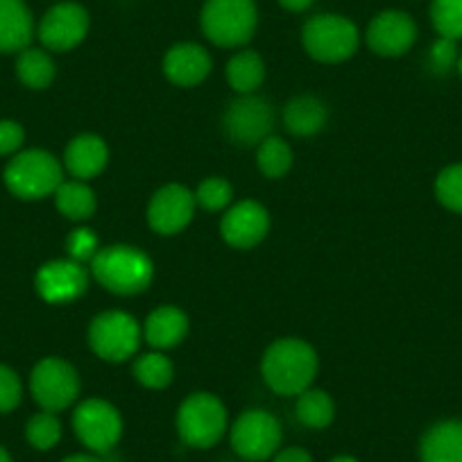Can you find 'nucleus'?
Masks as SVG:
<instances>
[{
  "label": "nucleus",
  "mask_w": 462,
  "mask_h": 462,
  "mask_svg": "<svg viewBox=\"0 0 462 462\" xmlns=\"http://www.w3.org/2000/svg\"><path fill=\"white\" fill-rule=\"evenodd\" d=\"M270 231V213L254 199L234 204L226 208L220 222V234L226 245L236 250H252L259 245Z\"/></svg>",
  "instance_id": "nucleus-15"
},
{
  "label": "nucleus",
  "mask_w": 462,
  "mask_h": 462,
  "mask_svg": "<svg viewBox=\"0 0 462 462\" xmlns=\"http://www.w3.org/2000/svg\"><path fill=\"white\" fill-rule=\"evenodd\" d=\"M328 111L315 96H297L283 109V125L295 136H315L324 130Z\"/></svg>",
  "instance_id": "nucleus-22"
},
{
  "label": "nucleus",
  "mask_w": 462,
  "mask_h": 462,
  "mask_svg": "<svg viewBox=\"0 0 462 462\" xmlns=\"http://www.w3.org/2000/svg\"><path fill=\"white\" fill-rule=\"evenodd\" d=\"M25 438L34 448L48 451L61 439V421L57 420L55 412H39V415L30 417L28 426H25Z\"/></svg>",
  "instance_id": "nucleus-30"
},
{
  "label": "nucleus",
  "mask_w": 462,
  "mask_h": 462,
  "mask_svg": "<svg viewBox=\"0 0 462 462\" xmlns=\"http://www.w3.org/2000/svg\"><path fill=\"white\" fill-rule=\"evenodd\" d=\"M195 193L181 184H168L152 195L148 204V222L162 236L180 234L195 216Z\"/></svg>",
  "instance_id": "nucleus-14"
},
{
  "label": "nucleus",
  "mask_w": 462,
  "mask_h": 462,
  "mask_svg": "<svg viewBox=\"0 0 462 462\" xmlns=\"http://www.w3.org/2000/svg\"><path fill=\"white\" fill-rule=\"evenodd\" d=\"M25 132L16 121H0V157L14 154L23 145Z\"/></svg>",
  "instance_id": "nucleus-36"
},
{
  "label": "nucleus",
  "mask_w": 462,
  "mask_h": 462,
  "mask_svg": "<svg viewBox=\"0 0 462 462\" xmlns=\"http://www.w3.org/2000/svg\"><path fill=\"white\" fill-rule=\"evenodd\" d=\"M61 462H102V460L97 456H93V453H75V456L64 457Z\"/></svg>",
  "instance_id": "nucleus-39"
},
{
  "label": "nucleus",
  "mask_w": 462,
  "mask_h": 462,
  "mask_svg": "<svg viewBox=\"0 0 462 462\" xmlns=\"http://www.w3.org/2000/svg\"><path fill=\"white\" fill-rule=\"evenodd\" d=\"M64 181V166L46 150H25L5 168V186L21 199H42L55 195Z\"/></svg>",
  "instance_id": "nucleus-4"
},
{
  "label": "nucleus",
  "mask_w": 462,
  "mask_h": 462,
  "mask_svg": "<svg viewBox=\"0 0 462 462\" xmlns=\"http://www.w3.org/2000/svg\"><path fill=\"white\" fill-rule=\"evenodd\" d=\"M315 0H279V5L288 12H306Z\"/></svg>",
  "instance_id": "nucleus-38"
},
{
  "label": "nucleus",
  "mask_w": 462,
  "mask_h": 462,
  "mask_svg": "<svg viewBox=\"0 0 462 462\" xmlns=\"http://www.w3.org/2000/svg\"><path fill=\"white\" fill-rule=\"evenodd\" d=\"M435 198L444 208L462 213V163L447 166L435 180Z\"/></svg>",
  "instance_id": "nucleus-31"
},
{
  "label": "nucleus",
  "mask_w": 462,
  "mask_h": 462,
  "mask_svg": "<svg viewBox=\"0 0 462 462\" xmlns=\"http://www.w3.org/2000/svg\"><path fill=\"white\" fill-rule=\"evenodd\" d=\"M256 163L259 171L270 180H279L286 175L292 166V150L279 136H268L263 143H259V152H256Z\"/></svg>",
  "instance_id": "nucleus-28"
},
{
  "label": "nucleus",
  "mask_w": 462,
  "mask_h": 462,
  "mask_svg": "<svg viewBox=\"0 0 462 462\" xmlns=\"http://www.w3.org/2000/svg\"><path fill=\"white\" fill-rule=\"evenodd\" d=\"M177 430L189 447L208 448L222 439L226 430V411L217 397L195 393L177 412Z\"/></svg>",
  "instance_id": "nucleus-7"
},
{
  "label": "nucleus",
  "mask_w": 462,
  "mask_h": 462,
  "mask_svg": "<svg viewBox=\"0 0 462 462\" xmlns=\"http://www.w3.org/2000/svg\"><path fill=\"white\" fill-rule=\"evenodd\" d=\"M199 25L213 46H245L252 42L259 25L256 0H204Z\"/></svg>",
  "instance_id": "nucleus-3"
},
{
  "label": "nucleus",
  "mask_w": 462,
  "mask_h": 462,
  "mask_svg": "<svg viewBox=\"0 0 462 462\" xmlns=\"http://www.w3.org/2000/svg\"><path fill=\"white\" fill-rule=\"evenodd\" d=\"M34 288L48 304H69L87 292V268L73 259L48 261L39 268L37 277H34Z\"/></svg>",
  "instance_id": "nucleus-13"
},
{
  "label": "nucleus",
  "mask_w": 462,
  "mask_h": 462,
  "mask_svg": "<svg viewBox=\"0 0 462 462\" xmlns=\"http://www.w3.org/2000/svg\"><path fill=\"white\" fill-rule=\"evenodd\" d=\"M0 462H12L10 453H7L5 448H3V447H0Z\"/></svg>",
  "instance_id": "nucleus-41"
},
{
  "label": "nucleus",
  "mask_w": 462,
  "mask_h": 462,
  "mask_svg": "<svg viewBox=\"0 0 462 462\" xmlns=\"http://www.w3.org/2000/svg\"><path fill=\"white\" fill-rule=\"evenodd\" d=\"M88 25H91L88 12L79 3L69 0V3L51 7L43 14L37 32L46 51L66 52L78 48L87 39Z\"/></svg>",
  "instance_id": "nucleus-12"
},
{
  "label": "nucleus",
  "mask_w": 462,
  "mask_h": 462,
  "mask_svg": "<svg viewBox=\"0 0 462 462\" xmlns=\"http://www.w3.org/2000/svg\"><path fill=\"white\" fill-rule=\"evenodd\" d=\"M34 37V19L25 0H0V52H21Z\"/></svg>",
  "instance_id": "nucleus-19"
},
{
  "label": "nucleus",
  "mask_w": 462,
  "mask_h": 462,
  "mask_svg": "<svg viewBox=\"0 0 462 462\" xmlns=\"http://www.w3.org/2000/svg\"><path fill=\"white\" fill-rule=\"evenodd\" d=\"M273 462H313V457H310L304 448L291 447V448H283V451H279L277 457H274Z\"/></svg>",
  "instance_id": "nucleus-37"
},
{
  "label": "nucleus",
  "mask_w": 462,
  "mask_h": 462,
  "mask_svg": "<svg viewBox=\"0 0 462 462\" xmlns=\"http://www.w3.org/2000/svg\"><path fill=\"white\" fill-rule=\"evenodd\" d=\"M73 429L84 447L93 453H106L123 435L121 412L105 399H87L73 412Z\"/></svg>",
  "instance_id": "nucleus-11"
},
{
  "label": "nucleus",
  "mask_w": 462,
  "mask_h": 462,
  "mask_svg": "<svg viewBox=\"0 0 462 462\" xmlns=\"http://www.w3.org/2000/svg\"><path fill=\"white\" fill-rule=\"evenodd\" d=\"M282 444V424L268 411H247L231 426V447L252 462L268 460Z\"/></svg>",
  "instance_id": "nucleus-10"
},
{
  "label": "nucleus",
  "mask_w": 462,
  "mask_h": 462,
  "mask_svg": "<svg viewBox=\"0 0 462 462\" xmlns=\"http://www.w3.org/2000/svg\"><path fill=\"white\" fill-rule=\"evenodd\" d=\"M222 127H225L226 139L243 148H252L273 136L270 132L274 127V109L265 97L254 96V93L241 96L226 106Z\"/></svg>",
  "instance_id": "nucleus-8"
},
{
  "label": "nucleus",
  "mask_w": 462,
  "mask_h": 462,
  "mask_svg": "<svg viewBox=\"0 0 462 462\" xmlns=\"http://www.w3.org/2000/svg\"><path fill=\"white\" fill-rule=\"evenodd\" d=\"M134 376L143 388L150 390H163L172 383V376H175V367L168 356H163L162 352L143 354V356L136 358L134 363Z\"/></svg>",
  "instance_id": "nucleus-27"
},
{
  "label": "nucleus",
  "mask_w": 462,
  "mask_h": 462,
  "mask_svg": "<svg viewBox=\"0 0 462 462\" xmlns=\"http://www.w3.org/2000/svg\"><path fill=\"white\" fill-rule=\"evenodd\" d=\"M186 333H189V318L177 306H159L145 319L143 336L157 352L177 346L184 340Z\"/></svg>",
  "instance_id": "nucleus-20"
},
{
  "label": "nucleus",
  "mask_w": 462,
  "mask_h": 462,
  "mask_svg": "<svg viewBox=\"0 0 462 462\" xmlns=\"http://www.w3.org/2000/svg\"><path fill=\"white\" fill-rule=\"evenodd\" d=\"M226 82L241 96H250L263 84L265 61L259 52L241 51L226 61Z\"/></svg>",
  "instance_id": "nucleus-23"
},
{
  "label": "nucleus",
  "mask_w": 462,
  "mask_h": 462,
  "mask_svg": "<svg viewBox=\"0 0 462 462\" xmlns=\"http://www.w3.org/2000/svg\"><path fill=\"white\" fill-rule=\"evenodd\" d=\"M417 42V23L402 10H385L367 25V46L381 57L406 55Z\"/></svg>",
  "instance_id": "nucleus-16"
},
{
  "label": "nucleus",
  "mask_w": 462,
  "mask_h": 462,
  "mask_svg": "<svg viewBox=\"0 0 462 462\" xmlns=\"http://www.w3.org/2000/svg\"><path fill=\"white\" fill-rule=\"evenodd\" d=\"M331 462H358L356 457H352V456H337V457H333Z\"/></svg>",
  "instance_id": "nucleus-40"
},
{
  "label": "nucleus",
  "mask_w": 462,
  "mask_h": 462,
  "mask_svg": "<svg viewBox=\"0 0 462 462\" xmlns=\"http://www.w3.org/2000/svg\"><path fill=\"white\" fill-rule=\"evenodd\" d=\"M457 57H460V52H457V42L439 37L438 42L430 46L429 64H430V69H433V73L444 75V73H448L451 69H456Z\"/></svg>",
  "instance_id": "nucleus-34"
},
{
  "label": "nucleus",
  "mask_w": 462,
  "mask_h": 462,
  "mask_svg": "<svg viewBox=\"0 0 462 462\" xmlns=\"http://www.w3.org/2000/svg\"><path fill=\"white\" fill-rule=\"evenodd\" d=\"M66 252H69V259L78 261V263H91L93 256L100 252V241L87 226H79V229L70 231L69 238H66Z\"/></svg>",
  "instance_id": "nucleus-33"
},
{
  "label": "nucleus",
  "mask_w": 462,
  "mask_h": 462,
  "mask_svg": "<svg viewBox=\"0 0 462 462\" xmlns=\"http://www.w3.org/2000/svg\"><path fill=\"white\" fill-rule=\"evenodd\" d=\"M55 61L42 48H25L19 52V60H16V75H19L21 82L28 88H46L51 87L52 79H55Z\"/></svg>",
  "instance_id": "nucleus-25"
},
{
  "label": "nucleus",
  "mask_w": 462,
  "mask_h": 462,
  "mask_svg": "<svg viewBox=\"0 0 462 462\" xmlns=\"http://www.w3.org/2000/svg\"><path fill=\"white\" fill-rule=\"evenodd\" d=\"M430 23L444 39H462V0H433L430 3Z\"/></svg>",
  "instance_id": "nucleus-29"
},
{
  "label": "nucleus",
  "mask_w": 462,
  "mask_h": 462,
  "mask_svg": "<svg viewBox=\"0 0 462 462\" xmlns=\"http://www.w3.org/2000/svg\"><path fill=\"white\" fill-rule=\"evenodd\" d=\"M421 462H462V421L444 420L421 438Z\"/></svg>",
  "instance_id": "nucleus-21"
},
{
  "label": "nucleus",
  "mask_w": 462,
  "mask_h": 462,
  "mask_svg": "<svg viewBox=\"0 0 462 462\" xmlns=\"http://www.w3.org/2000/svg\"><path fill=\"white\" fill-rule=\"evenodd\" d=\"M304 51L322 64H340L358 51L361 34L354 21L340 14H318L301 30Z\"/></svg>",
  "instance_id": "nucleus-5"
},
{
  "label": "nucleus",
  "mask_w": 462,
  "mask_h": 462,
  "mask_svg": "<svg viewBox=\"0 0 462 462\" xmlns=\"http://www.w3.org/2000/svg\"><path fill=\"white\" fill-rule=\"evenodd\" d=\"M211 55L199 43H177L163 57V73L177 87H198L211 73Z\"/></svg>",
  "instance_id": "nucleus-17"
},
{
  "label": "nucleus",
  "mask_w": 462,
  "mask_h": 462,
  "mask_svg": "<svg viewBox=\"0 0 462 462\" xmlns=\"http://www.w3.org/2000/svg\"><path fill=\"white\" fill-rule=\"evenodd\" d=\"M109 162V148L96 134H79L66 145L64 168L79 181H88L100 175Z\"/></svg>",
  "instance_id": "nucleus-18"
},
{
  "label": "nucleus",
  "mask_w": 462,
  "mask_h": 462,
  "mask_svg": "<svg viewBox=\"0 0 462 462\" xmlns=\"http://www.w3.org/2000/svg\"><path fill=\"white\" fill-rule=\"evenodd\" d=\"M32 397L43 411L60 412L69 408L79 394V376L70 363L51 356L34 365L30 376Z\"/></svg>",
  "instance_id": "nucleus-9"
},
{
  "label": "nucleus",
  "mask_w": 462,
  "mask_h": 462,
  "mask_svg": "<svg viewBox=\"0 0 462 462\" xmlns=\"http://www.w3.org/2000/svg\"><path fill=\"white\" fill-rule=\"evenodd\" d=\"M318 367V354L309 342L300 337H282L265 349L261 374L273 393L297 397L310 388Z\"/></svg>",
  "instance_id": "nucleus-1"
},
{
  "label": "nucleus",
  "mask_w": 462,
  "mask_h": 462,
  "mask_svg": "<svg viewBox=\"0 0 462 462\" xmlns=\"http://www.w3.org/2000/svg\"><path fill=\"white\" fill-rule=\"evenodd\" d=\"M297 420L309 429H327L336 417V403L324 390H304L297 394Z\"/></svg>",
  "instance_id": "nucleus-26"
},
{
  "label": "nucleus",
  "mask_w": 462,
  "mask_h": 462,
  "mask_svg": "<svg viewBox=\"0 0 462 462\" xmlns=\"http://www.w3.org/2000/svg\"><path fill=\"white\" fill-rule=\"evenodd\" d=\"M88 345L102 361L123 363L139 352L141 327L125 310H105L88 327Z\"/></svg>",
  "instance_id": "nucleus-6"
},
{
  "label": "nucleus",
  "mask_w": 462,
  "mask_h": 462,
  "mask_svg": "<svg viewBox=\"0 0 462 462\" xmlns=\"http://www.w3.org/2000/svg\"><path fill=\"white\" fill-rule=\"evenodd\" d=\"M234 198V186L222 177H208L195 190V202L207 211H225Z\"/></svg>",
  "instance_id": "nucleus-32"
},
{
  "label": "nucleus",
  "mask_w": 462,
  "mask_h": 462,
  "mask_svg": "<svg viewBox=\"0 0 462 462\" xmlns=\"http://www.w3.org/2000/svg\"><path fill=\"white\" fill-rule=\"evenodd\" d=\"M21 394H23V388H21L19 374L10 367L0 365V412L14 411L21 403Z\"/></svg>",
  "instance_id": "nucleus-35"
},
{
  "label": "nucleus",
  "mask_w": 462,
  "mask_h": 462,
  "mask_svg": "<svg viewBox=\"0 0 462 462\" xmlns=\"http://www.w3.org/2000/svg\"><path fill=\"white\" fill-rule=\"evenodd\" d=\"M456 69H457V73H460V78H462V52H460V57H457V64H456Z\"/></svg>",
  "instance_id": "nucleus-42"
},
{
  "label": "nucleus",
  "mask_w": 462,
  "mask_h": 462,
  "mask_svg": "<svg viewBox=\"0 0 462 462\" xmlns=\"http://www.w3.org/2000/svg\"><path fill=\"white\" fill-rule=\"evenodd\" d=\"M91 274L116 295H139L152 283L154 265L145 252L132 245L100 247L91 261Z\"/></svg>",
  "instance_id": "nucleus-2"
},
{
  "label": "nucleus",
  "mask_w": 462,
  "mask_h": 462,
  "mask_svg": "<svg viewBox=\"0 0 462 462\" xmlns=\"http://www.w3.org/2000/svg\"><path fill=\"white\" fill-rule=\"evenodd\" d=\"M55 204L61 216L69 217V220L82 222L96 213V193H93L87 181H61L60 189L55 190Z\"/></svg>",
  "instance_id": "nucleus-24"
}]
</instances>
